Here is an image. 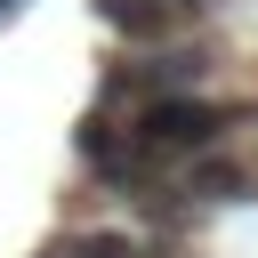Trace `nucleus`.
Here are the masks:
<instances>
[{
  "label": "nucleus",
  "instance_id": "f257e3e1",
  "mask_svg": "<svg viewBox=\"0 0 258 258\" xmlns=\"http://www.w3.org/2000/svg\"><path fill=\"white\" fill-rule=\"evenodd\" d=\"M202 56L185 48H153V56H121L105 73V105H145V97H169V89H202Z\"/></svg>",
  "mask_w": 258,
  "mask_h": 258
},
{
  "label": "nucleus",
  "instance_id": "f03ea898",
  "mask_svg": "<svg viewBox=\"0 0 258 258\" xmlns=\"http://www.w3.org/2000/svg\"><path fill=\"white\" fill-rule=\"evenodd\" d=\"M97 16L129 40H169L177 24H194V8H177V0H97Z\"/></svg>",
  "mask_w": 258,
  "mask_h": 258
},
{
  "label": "nucleus",
  "instance_id": "7ed1b4c3",
  "mask_svg": "<svg viewBox=\"0 0 258 258\" xmlns=\"http://www.w3.org/2000/svg\"><path fill=\"white\" fill-rule=\"evenodd\" d=\"M177 8H194V16H202V0H177Z\"/></svg>",
  "mask_w": 258,
  "mask_h": 258
}]
</instances>
